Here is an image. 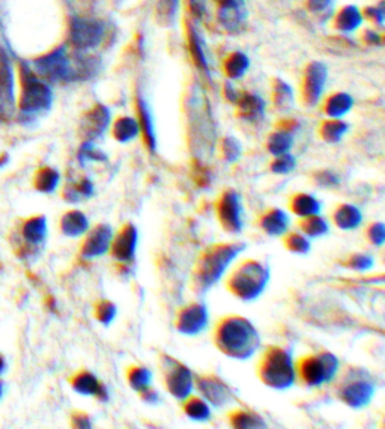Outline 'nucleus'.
<instances>
[{
  "label": "nucleus",
  "mask_w": 385,
  "mask_h": 429,
  "mask_svg": "<svg viewBox=\"0 0 385 429\" xmlns=\"http://www.w3.org/2000/svg\"><path fill=\"white\" fill-rule=\"evenodd\" d=\"M292 143H294L292 134L276 128V131H273L271 134L268 136L266 150H268L269 154H273L276 157V155H280V154L289 152V150L292 148Z\"/></svg>",
  "instance_id": "nucleus-40"
},
{
  "label": "nucleus",
  "mask_w": 385,
  "mask_h": 429,
  "mask_svg": "<svg viewBox=\"0 0 385 429\" xmlns=\"http://www.w3.org/2000/svg\"><path fill=\"white\" fill-rule=\"evenodd\" d=\"M327 83V67L320 62H311L304 71L303 86H301V98L304 106L313 107L319 103L322 92Z\"/></svg>",
  "instance_id": "nucleus-15"
},
{
  "label": "nucleus",
  "mask_w": 385,
  "mask_h": 429,
  "mask_svg": "<svg viewBox=\"0 0 385 429\" xmlns=\"http://www.w3.org/2000/svg\"><path fill=\"white\" fill-rule=\"evenodd\" d=\"M181 408L184 414L194 422H206L211 417V407L202 396L189 395L181 401Z\"/></svg>",
  "instance_id": "nucleus-29"
},
{
  "label": "nucleus",
  "mask_w": 385,
  "mask_h": 429,
  "mask_svg": "<svg viewBox=\"0 0 385 429\" xmlns=\"http://www.w3.org/2000/svg\"><path fill=\"white\" fill-rule=\"evenodd\" d=\"M220 157L226 163H235L241 157V143H239L232 136H226L218 145Z\"/></svg>",
  "instance_id": "nucleus-46"
},
{
  "label": "nucleus",
  "mask_w": 385,
  "mask_h": 429,
  "mask_svg": "<svg viewBox=\"0 0 385 429\" xmlns=\"http://www.w3.org/2000/svg\"><path fill=\"white\" fill-rule=\"evenodd\" d=\"M4 393H5V384H4L2 381H0V400H2Z\"/></svg>",
  "instance_id": "nucleus-62"
},
{
  "label": "nucleus",
  "mask_w": 385,
  "mask_h": 429,
  "mask_svg": "<svg viewBox=\"0 0 385 429\" xmlns=\"http://www.w3.org/2000/svg\"><path fill=\"white\" fill-rule=\"evenodd\" d=\"M313 181L319 187L332 188V187L339 185V176L335 172H331V171H316L313 173Z\"/></svg>",
  "instance_id": "nucleus-51"
},
{
  "label": "nucleus",
  "mask_w": 385,
  "mask_h": 429,
  "mask_svg": "<svg viewBox=\"0 0 385 429\" xmlns=\"http://www.w3.org/2000/svg\"><path fill=\"white\" fill-rule=\"evenodd\" d=\"M363 23V14L357 6L342 8L335 18V29L342 34H351Z\"/></svg>",
  "instance_id": "nucleus-31"
},
{
  "label": "nucleus",
  "mask_w": 385,
  "mask_h": 429,
  "mask_svg": "<svg viewBox=\"0 0 385 429\" xmlns=\"http://www.w3.org/2000/svg\"><path fill=\"white\" fill-rule=\"evenodd\" d=\"M60 231L64 235L76 238L81 237L88 232L89 220L85 213L79 211V209H69L64 216L60 217Z\"/></svg>",
  "instance_id": "nucleus-27"
},
{
  "label": "nucleus",
  "mask_w": 385,
  "mask_h": 429,
  "mask_svg": "<svg viewBox=\"0 0 385 429\" xmlns=\"http://www.w3.org/2000/svg\"><path fill=\"white\" fill-rule=\"evenodd\" d=\"M273 104L278 112H288L294 106V92L286 81L274 80L273 83Z\"/></svg>",
  "instance_id": "nucleus-36"
},
{
  "label": "nucleus",
  "mask_w": 385,
  "mask_h": 429,
  "mask_svg": "<svg viewBox=\"0 0 385 429\" xmlns=\"http://www.w3.org/2000/svg\"><path fill=\"white\" fill-rule=\"evenodd\" d=\"M215 348L229 359L247 360L261 347V336L253 322L241 315H224L212 330Z\"/></svg>",
  "instance_id": "nucleus-1"
},
{
  "label": "nucleus",
  "mask_w": 385,
  "mask_h": 429,
  "mask_svg": "<svg viewBox=\"0 0 385 429\" xmlns=\"http://www.w3.org/2000/svg\"><path fill=\"white\" fill-rule=\"evenodd\" d=\"M139 133L140 130H139L137 119H134L131 117H119L116 121L113 122L112 136L116 142L127 143L133 139H136Z\"/></svg>",
  "instance_id": "nucleus-32"
},
{
  "label": "nucleus",
  "mask_w": 385,
  "mask_h": 429,
  "mask_svg": "<svg viewBox=\"0 0 385 429\" xmlns=\"http://www.w3.org/2000/svg\"><path fill=\"white\" fill-rule=\"evenodd\" d=\"M306 6L313 14H325L332 8V0H307Z\"/></svg>",
  "instance_id": "nucleus-53"
},
{
  "label": "nucleus",
  "mask_w": 385,
  "mask_h": 429,
  "mask_svg": "<svg viewBox=\"0 0 385 429\" xmlns=\"http://www.w3.org/2000/svg\"><path fill=\"white\" fill-rule=\"evenodd\" d=\"M257 226L268 237H282L289 227V217L278 208H269L257 217Z\"/></svg>",
  "instance_id": "nucleus-21"
},
{
  "label": "nucleus",
  "mask_w": 385,
  "mask_h": 429,
  "mask_svg": "<svg viewBox=\"0 0 385 429\" xmlns=\"http://www.w3.org/2000/svg\"><path fill=\"white\" fill-rule=\"evenodd\" d=\"M353 100L349 93L345 92H335L328 95L324 101V113L328 118H342L352 109Z\"/></svg>",
  "instance_id": "nucleus-30"
},
{
  "label": "nucleus",
  "mask_w": 385,
  "mask_h": 429,
  "mask_svg": "<svg viewBox=\"0 0 385 429\" xmlns=\"http://www.w3.org/2000/svg\"><path fill=\"white\" fill-rule=\"evenodd\" d=\"M331 222L340 231H352L361 225L363 214L356 205L339 204L332 209Z\"/></svg>",
  "instance_id": "nucleus-23"
},
{
  "label": "nucleus",
  "mask_w": 385,
  "mask_h": 429,
  "mask_svg": "<svg viewBox=\"0 0 385 429\" xmlns=\"http://www.w3.org/2000/svg\"><path fill=\"white\" fill-rule=\"evenodd\" d=\"M297 226L301 231V234H304L307 238H318V237L328 234L330 231L328 222L319 214L301 217L297 222Z\"/></svg>",
  "instance_id": "nucleus-35"
},
{
  "label": "nucleus",
  "mask_w": 385,
  "mask_h": 429,
  "mask_svg": "<svg viewBox=\"0 0 385 429\" xmlns=\"http://www.w3.org/2000/svg\"><path fill=\"white\" fill-rule=\"evenodd\" d=\"M104 35L106 27L98 20L90 18H72L69 26V41L79 50H88L97 47Z\"/></svg>",
  "instance_id": "nucleus-12"
},
{
  "label": "nucleus",
  "mask_w": 385,
  "mask_h": 429,
  "mask_svg": "<svg viewBox=\"0 0 385 429\" xmlns=\"http://www.w3.org/2000/svg\"><path fill=\"white\" fill-rule=\"evenodd\" d=\"M193 180L199 187H208L211 183V173L208 167L202 164L199 160H194L193 164Z\"/></svg>",
  "instance_id": "nucleus-50"
},
{
  "label": "nucleus",
  "mask_w": 385,
  "mask_h": 429,
  "mask_svg": "<svg viewBox=\"0 0 385 429\" xmlns=\"http://www.w3.org/2000/svg\"><path fill=\"white\" fill-rule=\"evenodd\" d=\"M125 378H127V383L131 389L139 393L151 385L152 372L147 368V366L130 364L128 368L125 369Z\"/></svg>",
  "instance_id": "nucleus-33"
},
{
  "label": "nucleus",
  "mask_w": 385,
  "mask_h": 429,
  "mask_svg": "<svg viewBox=\"0 0 385 429\" xmlns=\"http://www.w3.org/2000/svg\"><path fill=\"white\" fill-rule=\"evenodd\" d=\"M116 313H118L116 305L109 298H100L95 301V305H93V317L106 327L110 326L113 319L116 318Z\"/></svg>",
  "instance_id": "nucleus-44"
},
{
  "label": "nucleus",
  "mask_w": 385,
  "mask_h": 429,
  "mask_svg": "<svg viewBox=\"0 0 385 429\" xmlns=\"http://www.w3.org/2000/svg\"><path fill=\"white\" fill-rule=\"evenodd\" d=\"M236 114L239 119L247 122H259L265 114L264 100L252 92H239L236 100Z\"/></svg>",
  "instance_id": "nucleus-20"
},
{
  "label": "nucleus",
  "mask_w": 385,
  "mask_h": 429,
  "mask_svg": "<svg viewBox=\"0 0 385 429\" xmlns=\"http://www.w3.org/2000/svg\"><path fill=\"white\" fill-rule=\"evenodd\" d=\"M136 110H137V124L143 143L149 152H154L155 148H157V138H155L152 114L148 109L147 101H144L140 95L136 97Z\"/></svg>",
  "instance_id": "nucleus-22"
},
{
  "label": "nucleus",
  "mask_w": 385,
  "mask_h": 429,
  "mask_svg": "<svg viewBox=\"0 0 385 429\" xmlns=\"http://www.w3.org/2000/svg\"><path fill=\"white\" fill-rule=\"evenodd\" d=\"M5 371H6V360L4 359V355L0 354V375H4Z\"/></svg>",
  "instance_id": "nucleus-61"
},
{
  "label": "nucleus",
  "mask_w": 385,
  "mask_h": 429,
  "mask_svg": "<svg viewBox=\"0 0 385 429\" xmlns=\"http://www.w3.org/2000/svg\"><path fill=\"white\" fill-rule=\"evenodd\" d=\"M269 282V268L259 259H244L227 275L224 286L241 301H253L265 291Z\"/></svg>",
  "instance_id": "nucleus-3"
},
{
  "label": "nucleus",
  "mask_w": 385,
  "mask_h": 429,
  "mask_svg": "<svg viewBox=\"0 0 385 429\" xmlns=\"http://www.w3.org/2000/svg\"><path fill=\"white\" fill-rule=\"evenodd\" d=\"M248 67H250V60L244 53H241V51H234V53L226 58L223 64L224 74L231 80L241 79L247 72Z\"/></svg>",
  "instance_id": "nucleus-37"
},
{
  "label": "nucleus",
  "mask_w": 385,
  "mask_h": 429,
  "mask_svg": "<svg viewBox=\"0 0 385 429\" xmlns=\"http://www.w3.org/2000/svg\"><path fill=\"white\" fill-rule=\"evenodd\" d=\"M187 32H189V47H190V53H191L194 64L197 65V68H201L202 71L208 72V62H206L202 38L197 35L196 29L190 23L189 26H187Z\"/></svg>",
  "instance_id": "nucleus-42"
},
{
  "label": "nucleus",
  "mask_w": 385,
  "mask_h": 429,
  "mask_svg": "<svg viewBox=\"0 0 385 429\" xmlns=\"http://www.w3.org/2000/svg\"><path fill=\"white\" fill-rule=\"evenodd\" d=\"M337 264L346 270H353V271H367L373 267L374 260L369 253L363 252H353L343 256L342 259L337 260Z\"/></svg>",
  "instance_id": "nucleus-43"
},
{
  "label": "nucleus",
  "mask_w": 385,
  "mask_h": 429,
  "mask_svg": "<svg viewBox=\"0 0 385 429\" xmlns=\"http://www.w3.org/2000/svg\"><path fill=\"white\" fill-rule=\"evenodd\" d=\"M227 423L235 429H264L268 426L261 414L248 408H235L229 411Z\"/></svg>",
  "instance_id": "nucleus-24"
},
{
  "label": "nucleus",
  "mask_w": 385,
  "mask_h": 429,
  "mask_svg": "<svg viewBox=\"0 0 385 429\" xmlns=\"http://www.w3.org/2000/svg\"><path fill=\"white\" fill-rule=\"evenodd\" d=\"M336 397L351 408L366 407L377 392L373 375L357 364H346L335 376Z\"/></svg>",
  "instance_id": "nucleus-4"
},
{
  "label": "nucleus",
  "mask_w": 385,
  "mask_h": 429,
  "mask_svg": "<svg viewBox=\"0 0 385 429\" xmlns=\"http://www.w3.org/2000/svg\"><path fill=\"white\" fill-rule=\"evenodd\" d=\"M366 41L369 44H379L381 38L378 37V34H374V32H366Z\"/></svg>",
  "instance_id": "nucleus-59"
},
{
  "label": "nucleus",
  "mask_w": 385,
  "mask_h": 429,
  "mask_svg": "<svg viewBox=\"0 0 385 429\" xmlns=\"http://www.w3.org/2000/svg\"><path fill=\"white\" fill-rule=\"evenodd\" d=\"M20 80H22V93H20L18 107L23 117H35L47 112L53 103V93L48 85L38 79L26 65L20 68Z\"/></svg>",
  "instance_id": "nucleus-7"
},
{
  "label": "nucleus",
  "mask_w": 385,
  "mask_h": 429,
  "mask_svg": "<svg viewBox=\"0 0 385 429\" xmlns=\"http://www.w3.org/2000/svg\"><path fill=\"white\" fill-rule=\"evenodd\" d=\"M289 211L297 217H307L320 213V202L309 193H295L289 197Z\"/></svg>",
  "instance_id": "nucleus-28"
},
{
  "label": "nucleus",
  "mask_w": 385,
  "mask_h": 429,
  "mask_svg": "<svg viewBox=\"0 0 385 429\" xmlns=\"http://www.w3.org/2000/svg\"><path fill=\"white\" fill-rule=\"evenodd\" d=\"M364 237L369 244L374 247H381L385 243V226L381 222H370L364 229Z\"/></svg>",
  "instance_id": "nucleus-49"
},
{
  "label": "nucleus",
  "mask_w": 385,
  "mask_h": 429,
  "mask_svg": "<svg viewBox=\"0 0 385 429\" xmlns=\"http://www.w3.org/2000/svg\"><path fill=\"white\" fill-rule=\"evenodd\" d=\"M6 161H8V157H6V155H2V157H0V166H4Z\"/></svg>",
  "instance_id": "nucleus-63"
},
{
  "label": "nucleus",
  "mask_w": 385,
  "mask_h": 429,
  "mask_svg": "<svg viewBox=\"0 0 385 429\" xmlns=\"http://www.w3.org/2000/svg\"><path fill=\"white\" fill-rule=\"evenodd\" d=\"M208 327V309L201 301H193L182 306L175 317V329L181 334L194 336Z\"/></svg>",
  "instance_id": "nucleus-13"
},
{
  "label": "nucleus",
  "mask_w": 385,
  "mask_h": 429,
  "mask_svg": "<svg viewBox=\"0 0 385 429\" xmlns=\"http://www.w3.org/2000/svg\"><path fill=\"white\" fill-rule=\"evenodd\" d=\"M47 218L46 216H34L23 223L22 234L25 242L30 247H41L47 238Z\"/></svg>",
  "instance_id": "nucleus-26"
},
{
  "label": "nucleus",
  "mask_w": 385,
  "mask_h": 429,
  "mask_svg": "<svg viewBox=\"0 0 385 429\" xmlns=\"http://www.w3.org/2000/svg\"><path fill=\"white\" fill-rule=\"evenodd\" d=\"M110 125V110L104 104H93L80 121L79 133L85 142H93L106 133Z\"/></svg>",
  "instance_id": "nucleus-16"
},
{
  "label": "nucleus",
  "mask_w": 385,
  "mask_h": 429,
  "mask_svg": "<svg viewBox=\"0 0 385 429\" xmlns=\"http://www.w3.org/2000/svg\"><path fill=\"white\" fill-rule=\"evenodd\" d=\"M348 124L340 118H330L322 121L319 125L320 139L327 143H337L348 131Z\"/></svg>",
  "instance_id": "nucleus-34"
},
{
  "label": "nucleus",
  "mask_w": 385,
  "mask_h": 429,
  "mask_svg": "<svg viewBox=\"0 0 385 429\" xmlns=\"http://www.w3.org/2000/svg\"><path fill=\"white\" fill-rule=\"evenodd\" d=\"M71 426L77 429H90L93 422L86 411H74L71 416Z\"/></svg>",
  "instance_id": "nucleus-52"
},
{
  "label": "nucleus",
  "mask_w": 385,
  "mask_h": 429,
  "mask_svg": "<svg viewBox=\"0 0 385 429\" xmlns=\"http://www.w3.org/2000/svg\"><path fill=\"white\" fill-rule=\"evenodd\" d=\"M215 214L224 232L239 234L243 231L241 199H239V194L232 188H226L218 196L215 202Z\"/></svg>",
  "instance_id": "nucleus-9"
},
{
  "label": "nucleus",
  "mask_w": 385,
  "mask_h": 429,
  "mask_svg": "<svg viewBox=\"0 0 385 429\" xmlns=\"http://www.w3.org/2000/svg\"><path fill=\"white\" fill-rule=\"evenodd\" d=\"M139 397L144 404H157L158 402V392L155 390L152 385H149V387H147V389H143L142 392H139Z\"/></svg>",
  "instance_id": "nucleus-55"
},
{
  "label": "nucleus",
  "mask_w": 385,
  "mask_h": 429,
  "mask_svg": "<svg viewBox=\"0 0 385 429\" xmlns=\"http://www.w3.org/2000/svg\"><path fill=\"white\" fill-rule=\"evenodd\" d=\"M107 155L101 150H98L93 142H83L79 150V161L81 164H86L90 161H106Z\"/></svg>",
  "instance_id": "nucleus-47"
},
{
  "label": "nucleus",
  "mask_w": 385,
  "mask_h": 429,
  "mask_svg": "<svg viewBox=\"0 0 385 429\" xmlns=\"http://www.w3.org/2000/svg\"><path fill=\"white\" fill-rule=\"evenodd\" d=\"M180 0H158L157 6H155V17H157L158 23L169 26L173 23L176 11H178Z\"/></svg>",
  "instance_id": "nucleus-45"
},
{
  "label": "nucleus",
  "mask_w": 385,
  "mask_h": 429,
  "mask_svg": "<svg viewBox=\"0 0 385 429\" xmlns=\"http://www.w3.org/2000/svg\"><path fill=\"white\" fill-rule=\"evenodd\" d=\"M113 231L107 223H98L90 231L88 229L86 237L80 246V256L88 260L104 256L110 249Z\"/></svg>",
  "instance_id": "nucleus-17"
},
{
  "label": "nucleus",
  "mask_w": 385,
  "mask_h": 429,
  "mask_svg": "<svg viewBox=\"0 0 385 429\" xmlns=\"http://www.w3.org/2000/svg\"><path fill=\"white\" fill-rule=\"evenodd\" d=\"M35 68L39 76L48 81H72L74 80V64L69 60L64 47L38 58Z\"/></svg>",
  "instance_id": "nucleus-10"
},
{
  "label": "nucleus",
  "mask_w": 385,
  "mask_h": 429,
  "mask_svg": "<svg viewBox=\"0 0 385 429\" xmlns=\"http://www.w3.org/2000/svg\"><path fill=\"white\" fill-rule=\"evenodd\" d=\"M339 368V359L332 352H309L297 360L295 375L301 385L320 387L335 380Z\"/></svg>",
  "instance_id": "nucleus-6"
},
{
  "label": "nucleus",
  "mask_w": 385,
  "mask_h": 429,
  "mask_svg": "<svg viewBox=\"0 0 385 429\" xmlns=\"http://www.w3.org/2000/svg\"><path fill=\"white\" fill-rule=\"evenodd\" d=\"M298 125H299V124H298L295 119H292V118H285V119H282V121H278V122H277L276 128H277V130H282V131H286V133H290V134H294V131L298 130Z\"/></svg>",
  "instance_id": "nucleus-57"
},
{
  "label": "nucleus",
  "mask_w": 385,
  "mask_h": 429,
  "mask_svg": "<svg viewBox=\"0 0 385 429\" xmlns=\"http://www.w3.org/2000/svg\"><path fill=\"white\" fill-rule=\"evenodd\" d=\"M9 112H11V110H9V109L5 106V103H4L2 100H0V119H5V118L8 117V113H9Z\"/></svg>",
  "instance_id": "nucleus-60"
},
{
  "label": "nucleus",
  "mask_w": 385,
  "mask_h": 429,
  "mask_svg": "<svg viewBox=\"0 0 385 429\" xmlns=\"http://www.w3.org/2000/svg\"><path fill=\"white\" fill-rule=\"evenodd\" d=\"M238 95H239V92L235 91L232 83L231 81H226L224 83V97H226V100L229 103H234L235 104L236 100H238Z\"/></svg>",
  "instance_id": "nucleus-58"
},
{
  "label": "nucleus",
  "mask_w": 385,
  "mask_h": 429,
  "mask_svg": "<svg viewBox=\"0 0 385 429\" xmlns=\"http://www.w3.org/2000/svg\"><path fill=\"white\" fill-rule=\"evenodd\" d=\"M256 374L259 381L273 390L290 389L297 380L292 355L280 345L265 348L257 362Z\"/></svg>",
  "instance_id": "nucleus-5"
},
{
  "label": "nucleus",
  "mask_w": 385,
  "mask_h": 429,
  "mask_svg": "<svg viewBox=\"0 0 385 429\" xmlns=\"http://www.w3.org/2000/svg\"><path fill=\"white\" fill-rule=\"evenodd\" d=\"M0 100L5 103V106L13 110L14 107V76L13 68L9 64L8 55L4 50H0Z\"/></svg>",
  "instance_id": "nucleus-25"
},
{
  "label": "nucleus",
  "mask_w": 385,
  "mask_h": 429,
  "mask_svg": "<svg viewBox=\"0 0 385 429\" xmlns=\"http://www.w3.org/2000/svg\"><path fill=\"white\" fill-rule=\"evenodd\" d=\"M189 2V9L193 17L202 18L206 13V6L203 4V0H187Z\"/></svg>",
  "instance_id": "nucleus-56"
},
{
  "label": "nucleus",
  "mask_w": 385,
  "mask_h": 429,
  "mask_svg": "<svg viewBox=\"0 0 385 429\" xmlns=\"http://www.w3.org/2000/svg\"><path fill=\"white\" fill-rule=\"evenodd\" d=\"M297 166V161L292 155H290L289 152L286 154H280V155H276L274 160L271 161V164H269V169H271L273 173H277V175H286L289 172H292L295 169Z\"/></svg>",
  "instance_id": "nucleus-48"
},
{
  "label": "nucleus",
  "mask_w": 385,
  "mask_h": 429,
  "mask_svg": "<svg viewBox=\"0 0 385 429\" xmlns=\"http://www.w3.org/2000/svg\"><path fill=\"white\" fill-rule=\"evenodd\" d=\"M60 181V175L53 167H41V169L35 175V188L41 193H53Z\"/></svg>",
  "instance_id": "nucleus-38"
},
{
  "label": "nucleus",
  "mask_w": 385,
  "mask_h": 429,
  "mask_svg": "<svg viewBox=\"0 0 385 429\" xmlns=\"http://www.w3.org/2000/svg\"><path fill=\"white\" fill-rule=\"evenodd\" d=\"M139 242V232L136 225L131 222L123 223L118 232L112 237L109 253L116 263H133L136 256V249Z\"/></svg>",
  "instance_id": "nucleus-14"
},
{
  "label": "nucleus",
  "mask_w": 385,
  "mask_h": 429,
  "mask_svg": "<svg viewBox=\"0 0 385 429\" xmlns=\"http://www.w3.org/2000/svg\"><path fill=\"white\" fill-rule=\"evenodd\" d=\"M282 242L288 252L294 255H307L310 252V239L301 232L297 231H286L282 235Z\"/></svg>",
  "instance_id": "nucleus-41"
},
{
  "label": "nucleus",
  "mask_w": 385,
  "mask_h": 429,
  "mask_svg": "<svg viewBox=\"0 0 385 429\" xmlns=\"http://www.w3.org/2000/svg\"><path fill=\"white\" fill-rule=\"evenodd\" d=\"M69 384L74 392L85 396H93L100 402H107L110 397L107 385L100 381L98 376L88 369L77 371L71 376Z\"/></svg>",
  "instance_id": "nucleus-18"
},
{
  "label": "nucleus",
  "mask_w": 385,
  "mask_h": 429,
  "mask_svg": "<svg viewBox=\"0 0 385 429\" xmlns=\"http://www.w3.org/2000/svg\"><path fill=\"white\" fill-rule=\"evenodd\" d=\"M194 385L203 400L214 407H223L235 400L232 387L217 374L197 375L194 378Z\"/></svg>",
  "instance_id": "nucleus-11"
},
{
  "label": "nucleus",
  "mask_w": 385,
  "mask_h": 429,
  "mask_svg": "<svg viewBox=\"0 0 385 429\" xmlns=\"http://www.w3.org/2000/svg\"><path fill=\"white\" fill-rule=\"evenodd\" d=\"M244 249V243L236 242L215 243L202 250L191 271V289L194 294L202 296L210 291Z\"/></svg>",
  "instance_id": "nucleus-2"
},
{
  "label": "nucleus",
  "mask_w": 385,
  "mask_h": 429,
  "mask_svg": "<svg viewBox=\"0 0 385 429\" xmlns=\"http://www.w3.org/2000/svg\"><path fill=\"white\" fill-rule=\"evenodd\" d=\"M247 18L244 0H218V22L229 34H238Z\"/></svg>",
  "instance_id": "nucleus-19"
},
{
  "label": "nucleus",
  "mask_w": 385,
  "mask_h": 429,
  "mask_svg": "<svg viewBox=\"0 0 385 429\" xmlns=\"http://www.w3.org/2000/svg\"><path fill=\"white\" fill-rule=\"evenodd\" d=\"M95 192L93 184L88 178H81L80 181L72 183L65 187L64 190V199L69 204H77L81 199H88Z\"/></svg>",
  "instance_id": "nucleus-39"
},
{
  "label": "nucleus",
  "mask_w": 385,
  "mask_h": 429,
  "mask_svg": "<svg viewBox=\"0 0 385 429\" xmlns=\"http://www.w3.org/2000/svg\"><path fill=\"white\" fill-rule=\"evenodd\" d=\"M158 364L166 390L175 400L182 401L191 395L194 389V376L189 366L166 352L158 354Z\"/></svg>",
  "instance_id": "nucleus-8"
},
{
  "label": "nucleus",
  "mask_w": 385,
  "mask_h": 429,
  "mask_svg": "<svg viewBox=\"0 0 385 429\" xmlns=\"http://www.w3.org/2000/svg\"><path fill=\"white\" fill-rule=\"evenodd\" d=\"M384 8L382 6H372V8H366V11H364V15H366L372 22H374L377 25H382L384 22Z\"/></svg>",
  "instance_id": "nucleus-54"
}]
</instances>
